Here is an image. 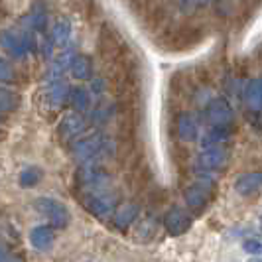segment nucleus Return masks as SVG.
<instances>
[{"mask_svg": "<svg viewBox=\"0 0 262 262\" xmlns=\"http://www.w3.org/2000/svg\"><path fill=\"white\" fill-rule=\"evenodd\" d=\"M53 241H55V235H53V227L52 225H38L30 231V243L36 250H50L53 247Z\"/></svg>", "mask_w": 262, "mask_h": 262, "instance_id": "f3484780", "label": "nucleus"}, {"mask_svg": "<svg viewBox=\"0 0 262 262\" xmlns=\"http://www.w3.org/2000/svg\"><path fill=\"white\" fill-rule=\"evenodd\" d=\"M18 105H20V95L2 87V91H0V111H2V115L6 117L8 113H12L14 108H18Z\"/></svg>", "mask_w": 262, "mask_h": 262, "instance_id": "b1692460", "label": "nucleus"}, {"mask_svg": "<svg viewBox=\"0 0 262 262\" xmlns=\"http://www.w3.org/2000/svg\"><path fill=\"white\" fill-rule=\"evenodd\" d=\"M245 103L252 113L262 111V79L250 81L245 89Z\"/></svg>", "mask_w": 262, "mask_h": 262, "instance_id": "aec40b11", "label": "nucleus"}, {"mask_svg": "<svg viewBox=\"0 0 262 262\" xmlns=\"http://www.w3.org/2000/svg\"><path fill=\"white\" fill-rule=\"evenodd\" d=\"M260 231H262V217H260Z\"/></svg>", "mask_w": 262, "mask_h": 262, "instance_id": "2f4dec72", "label": "nucleus"}, {"mask_svg": "<svg viewBox=\"0 0 262 262\" xmlns=\"http://www.w3.org/2000/svg\"><path fill=\"white\" fill-rule=\"evenodd\" d=\"M213 180L207 178V176H199L195 184H191L184 193V199L187 203V207L193 211H201L205 209V205L211 201L213 197Z\"/></svg>", "mask_w": 262, "mask_h": 262, "instance_id": "423d86ee", "label": "nucleus"}, {"mask_svg": "<svg viewBox=\"0 0 262 262\" xmlns=\"http://www.w3.org/2000/svg\"><path fill=\"white\" fill-rule=\"evenodd\" d=\"M75 178H77V184L81 185L83 189H87L85 193L105 189L106 184H108V180H111V176H108V173L99 166V162L81 166Z\"/></svg>", "mask_w": 262, "mask_h": 262, "instance_id": "0eeeda50", "label": "nucleus"}, {"mask_svg": "<svg viewBox=\"0 0 262 262\" xmlns=\"http://www.w3.org/2000/svg\"><path fill=\"white\" fill-rule=\"evenodd\" d=\"M75 59L73 50H63L55 59L52 61V66L48 67L46 73V83H53V81H61V75L66 73V69H71V63Z\"/></svg>", "mask_w": 262, "mask_h": 262, "instance_id": "2eb2a0df", "label": "nucleus"}, {"mask_svg": "<svg viewBox=\"0 0 262 262\" xmlns=\"http://www.w3.org/2000/svg\"><path fill=\"white\" fill-rule=\"evenodd\" d=\"M171 36H173L170 41L171 48H176V50H185V48L195 46L197 41L203 38V32L197 26H184V28H178Z\"/></svg>", "mask_w": 262, "mask_h": 262, "instance_id": "4468645a", "label": "nucleus"}, {"mask_svg": "<svg viewBox=\"0 0 262 262\" xmlns=\"http://www.w3.org/2000/svg\"><path fill=\"white\" fill-rule=\"evenodd\" d=\"M247 262H262V258H254V260H247Z\"/></svg>", "mask_w": 262, "mask_h": 262, "instance_id": "7c9ffc66", "label": "nucleus"}, {"mask_svg": "<svg viewBox=\"0 0 262 262\" xmlns=\"http://www.w3.org/2000/svg\"><path fill=\"white\" fill-rule=\"evenodd\" d=\"M113 152H115V142H113V138H108L103 132L83 136L71 144V156L75 162L83 164V166L95 164L101 158L113 156Z\"/></svg>", "mask_w": 262, "mask_h": 262, "instance_id": "f257e3e1", "label": "nucleus"}, {"mask_svg": "<svg viewBox=\"0 0 262 262\" xmlns=\"http://www.w3.org/2000/svg\"><path fill=\"white\" fill-rule=\"evenodd\" d=\"M89 103H91V97L85 89L77 87L75 91H71V99H69V105L75 108V113H83L89 108Z\"/></svg>", "mask_w": 262, "mask_h": 262, "instance_id": "393cba45", "label": "nucleus"}, {"mask_svg": "<svg viewBox=\"0 0 262 262\" xmlns=\"http://www.w3.org/2000/svg\"><path fill=\"white\" fill-rule=\"evenodd\" d=\"M164 227H166L168 235L180 236L191 229V217H189V213L185 209H182V207H171V209L166 213V217H164Z\"/></svg>", "mask_w": 262, "mask_h": 262, "instance_id": "f8f14e48", "label": "nucleus"}, {"mask_svg": "<svg viewBox=\"0 0 262 262\" xmlns=\"http://www.w3.org/2000/svg\"><path fill=\"white\" fill-rule=\"evenodd\" d=\"M34 207H36V211H38L41 217L48 219V223L52 225L53 229H66L67 225H69V211L57 199L39 197V199H36Z\"/></svg>", "mask_w": 262, "mask_h": 262, "instance_id": "39448f33", "label": "nucleus"}, {"mask_svg": "<svg viewBox=\"0 0 262 262\" xmlns=\"http://www.w3.org/2000/svg\"><path fill=\"white\" fill-rule=\"evenodd\" d=\"M2 48L12 59H22L36 48V39L32 30H4L2 34Z\"/></svg>", "mask_w": 262, "mask_h": 262, "instance_id": "7ed1b4c3", "label": "nucleus"}, {"mask_svg": "<svg viewBox=\"0 0 262 262\" xmlns=\"http://www.w3.org/2000/svg\"><path fill=\"white\" fill-rule=\"evenodd\" d=\"M0 79H2L4 85H10L16 79V71H14V67H10V63L6 59H2V63H0Z\"/></svg>", "mask_w": 262, "mask_h": 262, "instance_id": "c85d7f7f", "label": "nucleus"}, {"mask_svg": "<svg viewBox=\"0 0 262 262\" xmlns=\"http://www.w3.org/2000/svg\"><path fill=\"white\" fill-rule=\"evenodd\" d=\"M41 176H43V171L36 168V166H30L26 170L20 173V185L22 187H34V185H38L41 182Z\"/></svg>", "mask_w": 262, "mask_h": 262, "instance_id": "a878e982", "label": "nucleus"}, {"mask_svg": "<svg viewBox=\"0 0 262 262\" xmlns=\"http://www.w3.org/2000/svg\"><path fill=\"white\" fill-rule=\"evenodd\" d=\"M176 132L182 142H193L199 136V124L191 113H182L176 118Z\"/></svg>", "mask_w": 262, "mask_h": 262, "instance_id": "ddd939ff", "label": "nucleus"}, {"mask_svg": "<svg viewBox=\"0 0 262 262\" xmlns=\"http://www.w3.org/2000/svg\"><path fill=\"white\" fill-rule=\"evenodd\" d=\"M85 130H87V120L81 117L79 113L63 117L61 122H59V126H57V134H59V138L63 142H75V140H79V134H83Z\"/></svg>", "mask_w": 262, "mask_h": 262, "instance_id": "9b49d317", "label": "nucleus"}, {"mask_svg": "<svg viewBox=\"0 0 262 262\" xmlns=\"http://www.w3.org/2000/svg\"><path fill=\"white\" fill-rule=\"evenodd\" d=\"M69 36H71V22L61 18L55 22V26L52 30V39L57 48H63L67 41H69Z\"/></svg>", "mask_w": 262, "mask_h": 262, "instance_id": "5701e85b", "label": "nucleus"}, {"mask_svg": "<svg viewBox=\"0 0 262 262\" xmlns=\"http://www.w3.org/2000/svg\"><path fill=\"white\" fill-rule=\"evenodd\" d=\"M71 75L79 81H87L93 75V61L87 55H75L71 63Z\"/></svg>", "mask_w": 262, "mask_h": 262, "instance_id": "412c9836", "label": "nucleus"}, {"mask_svg": "<svg viewBox=\"0 0 262 262\" xmlns=\"http://www.w3.org/2000/svg\"><path fill=\"white\" fill-rule=\"evenodd\" d=\"M2 262H24L20 256H16V254H8L6 250L2 252Z\"/></svg>", "mask_w": 262, "mask_h": 262, "instance_id": "c756f323", "label": "nucleus"}, {"mask_svg": "<svg viewBox=\"0 0 262 262\" xmlns=\"http://www.w3.org/2000/svg\"><path fill=\"white\" fill-rule=\"evenodd\" d=\"M243 249L245 252H249L250 256H256V258H262V241L258 238H249L243 243Z\"/></svg>", "mask_w": 262, "mask_h": 262, "instance_id": "bb28decb", "label": "nucleus"}, {"mask_svg": "<svg viewBox=\"0 0 262 262\" xmlns=\"http://www.w3.org/2000/svg\"><path fill=\"white\" fill-rule=\"evenodd\" d=\"M83 205L95 217H106L111 213H117L115 211V207H117V197H115V193H108L105 189H101V191H89V193L83 195Z\"/></svg>", "mask_w": 262, "mask_h": 262, "instance_id": "6e6552de", "label": "nucleus"}, {"mask_svg": "<svg viewBox=\"0 0 262 262\" xmlns=\"http://www.w3.org/2000/svg\"><path fill=\"white\" fill-rule=\"evenodd\" d=\"M99 52H101V57L111 66L128 57L126 43H124L122 36L113 26H106V24L101 28V34H99Z\"/></svg>", "mask_w": 262, "mask_h": 262, "instance_id": "f03ea898", "label": "nucleus"}, {"mask_svg": "<svg viewBox=\"0 0 262 262\" xmlns=\"http://www.w3.org/2000/svg\"><path fill=\"white\" fill-rule=\"evenodd\" d=\"M26 28L32 32H43L46 24H48V10L43 6V2H36L32 6V12L26 16Z\"/></svg>", "mask_w": 262, "mask_h": 262, "instance_id": "6ab92c4d", "label": "nucleus"}, {"mask_svg": "<svg viewBox=\"0 0 262 262\" xmlns=\"http://www.w3.org/2000/svg\"><path fill=\"white\" fill-rule=\"evenodd\" d=\"M138 213H140V207L136 203H124L122 207L117 209L115 217H113V223H115L117 229L124 231V229H128L134 223V219L138 217Z\"/></svg>", "mask_w": 262, "mask_h": 262, "instance_id": "a211bd4d", "label": "nucleus"}, {"mask_svg": "<svg viewBox=\"0 0 262 262\" xmlns=\"http://www.w3.org/2000/svg\"><path fill=\"white\" fill-rule=\"evenodd\" d=\"M71 99V89L67 87V83L61 81H53V83H46V89H43V106L48 111H57L61 106L69 103Z\"/></svg>", "mask_w": 262, "mask_h": 262, "instance_id": "1a4fd4ad", "label": "nucleus"}, {"mask_svg": "<svg viewBox=\"0 0 262 262\" xmlns=\"http://www.w3.org/2000/svg\"><path fill=\"white\" fill-rule=\"evenodd\" d=\"M231 136V126L229 128H219V126H213L203 138H201V146L205 148H213V146H221L223 142L229 140Z\"/></svg>", "mask_w": 262, "mask_h": 262, "instance_id": "4be33fe9", "label": "nucleus"}, {"mask_svg": "<svg viewBox=\"0 0 262 262\" xmlns=\"http://www.w3.org/2000/svg\"><path fill=\"white\" fill-rule=\"evenodd\" d=\"M229 164V150L223 146H213V148H205L199 156L195 158V170L199 176H207L213 171H219L227 168Z\"/></svg>", "mask_w": 262, "mask_h": 262, "instance_id": "20e7f679", "label": "nucleus"}, {"mask_svg": "<svg viewBox=\"0 0 262 262\" xmlns=\"http://www.w3.org/2000/svg\"><path fill=\"white\" fill-rule=\"evenodd\" d=\"M260 189H262V171L243 173V176H238V180L235 182V191L243 197L254 195Z\"/></svg>", "mask_w": 262, "mask_h": 262, "instance_id": "dca6fc26", "label": "nucleus"}, {"mask_svg": "<svg viewBox=\"0 0 262 262\" xmlns=\"http://www.w3.org/2000/svg\"><path fill=\"white\" fill-rule=\"evenodd\" d=\"M205 115H207V120H209L213 126H219V128H229L233 124V108L231 105L225 101V99H211L207 108H205Z\"/></svg>", "mask_w": 262, "mask_h": 262, "instance_id": "9d476101", "label": "nucleus"}, {"mask_svg": "<svg viewBox=\"0 0 262 262\" xmlns=\"http://www.w3.org/2000/svg\"><path fill=\"white\" fill-rule=\"evenodd\" d=\"M111 113H113V106H99L91 113V122L95 124H103L111 118Z\"/></svg>", "mask_w": 262, "mask_h": 262, "instance_id": "cd10ccee", "label": "nucleus"}]
</instances>
